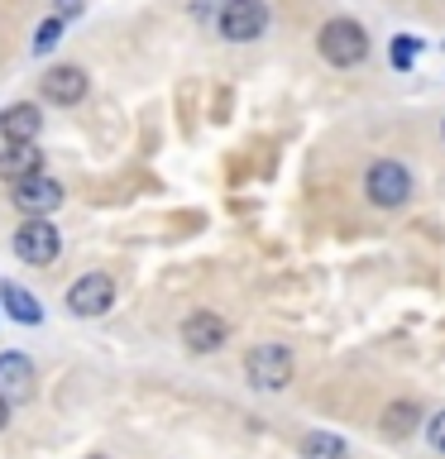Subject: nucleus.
Returning a JSON list of instances; mask_svg holds the SVG:
<instances>
[{"label": "nucleus", "instance_id": "f257e3e1", "mask_svg": "<svg viewBox=\"0 0 445 459\" xmlns=\"http://www.w3.org/2000/svg\"><path fill=\"white\" fill-rule=\"evenodd\" d=\"M316 48H321V57L330 67H354L369 53V34L354 20H326L321 34H316Z\"/></svg>", "mask_w": 445, "mask_h": 459}, {"label": "nucleus", "instance_id": "f03ea898", "mask_svg": "<svg viewBox=\"0 0 445 459\" xmlns=\"http://www.w3.org/2000/svg\"><path fill=\"white\" fill-rule=\"evenodd\" d=\"M244 378H249L258 393H278V387L292 383V350L287 344H254L249 359H244Z\"/></svg>", "mask_w": 445, "mask_h": 459}, {"label": "nucleus", "instance_id": "7ed1b4c3", "mask_svg": "<svg viewBox=\"0 0 445 459\" xmlns=\"http://www.w3.org/2000/svg\"><path fill=\"white\" fill-rule=\"evenodd\" d=\"M215 29H221L225 43H254L268 29V5L264 0H225L221 14H215Z\"/></svg>", "mask_w": 445, "mask_h": 459}, {"label": "nucleus", "instance_id": "20e7f679", "mask_svg": "<svg viewBox=\"0 0 445 459\" xmlns=\"http://www.w3.org/2000/svg\"><path fill=\"white\" fill-rule=\"evenodd\" d=\"M364 192L379 211H397V206H407V196H412V172L402 163H393V158H379V163L369 168Z\"/></svg>", "mask_w": 445, "mask_h": 459}, {"label": "nucleus", "instance_id": "39448f33", "mask_svg": "<svg viewBox=\"0 0 445 459\" xmlns=\"http://www.w3.org/2000/svg\"><path fill=\"white\" fill-rule=\"evenodd\" d=\"M57 249H63V239H57L53 221H43V215H34V221H24L20 230H14V258L29 268H48Z\"/></svg>", "mask_w": 445, "mask_h": 459}, {"label": "nucleus", "instance_id": "423d86ee", "mask_svg": "<svg viewBox=\"0 0 445 459\" xmlns=\"http://www.w3.org/2000/svg\"><path fill=\"white\" fill-rule=\"evenodd\" d=\"M115 307V278L110 273H82L77 282L67 287V311L72 316H106Z\"/></svg>", "mask_w": 445, "mask_h": 459}, {"label": "nucleus", "instance_id": "0eeeda50", "mask_svg": "<svg viewBox=\"0 0 445 459\" xmlns=\"http://www.w3.org/2000/svg\"><path fill=\"white\" fill-rule=\"evenodd\" d=\"M225 340H230V325H225L215 311H192V316L182 321V344H187L192 354H215Z\"/></svg>", "mask_w": 445, "mask_h": 459}, {"label": "nucleus", "instance_id": "6e6552de", "mask_svg": "<svg viewBox=\"0 0 445 459\" xmlns=\"http://www.w3.org/2000/svg\"><path fill=\"white\" fill-rule=\"evenodd\" d=\"M10 201L29 215V221H34V215H43V221H48V211L63 206V186H57L53 178H29V182H14Z\"/></svg>", "mask_w": 445, "mask_h": 459}, {"label": "nucleus", "instance_id": "1a4fd4ad", "mask_svg": "<svg viewBox=\"0 0 445 459\" xmlns=\"http://www.w3.org/2000/svg\"><path fill=\"white\" fill-rule=\"evenodd\" d=\"M39 91L48 106H77V100L86 96V72L82 67H48L39 82Z\"/></svg>", "mask_w": 445, "mask_h": 459}, {"label": "nucleus", "instance_id": "9d476101", "mask_svg": "<svg viewBox=\"0 0 445 459\" xmlns=\"http://www.w3.org/2000/svg\"><path fill=\"white\" fill-rule=\"evenodd\" d=\"M0 178L5 182L43 178V153L34 149V143H5V153H0Z\"/></svg>", "mask_w": 445, "mask_h": 459}, {"label": "nucleus", "instance_id": "9b49d317", "mask_svg": "<svg viewBox=\"0 0 445 459\" xmlns=\"http://www.w3.org/2000/svg\"><path fill=\"white\" fill-rule=\"evenodd\" d=\"M39 125H43V115H39V106H29V100L0 110V134H5V143H34Z\"/></svg>", "mask_w": 445, "mask_h": 459}, {"label": "nucleus", "instance_id": "f8f14e48", "mask_svg": "<svg viewBox=\"0 0 445 459\" xmlns=\"http://www.w3.org/2000/svg\"><path fill=\"white\" fill-rule=\"evenodd\" d=\"M29 387H34V359L0 354V397H29Z\"/></svg>", "mask_w": 445, "mask_h": 459}, {"label": "nucleus", "instance_id": "ddd939ff", "mask_svg": "<svg viewBox=\"0 0 445 459\" xmlns=\"http://www.w3.org/2000/svg\"><path fill=\"white\" fill-rule=\"evenodd\" d=\"M0 307H5L20 325H39V321H43L39 297H34V292H24L20 282H0Z\"/></svg>", "mask_w": 445, "mask_h": 459}, {"label": "nucleus", "instance_id": "4468645a", "mask_svg": "<svg viewBox=\"0 0 445 459\" xmlns=\"http://www.w3.org/2000/svg\"><path fill=\"white\" fill-rule=\"evenodd\" d=\"M301 459H350L340 436H326V430H311L307 440H301Z\"/></svg>", "mask_w": 445, "mask_h": 459}, {"label": "nucleus", "instance_id": "2eb2a0df", "mask_svg": "<svg viewBox=\"0 0 445 459\" xmlns=\"http://www.w3.org/2000/svg\"><path fill=\"white\" fill-rule=\"evenodd\" d=\"M416 421H422V411H416L412 402H393V407L383 411V430H388V436H412Z\"/></svg>", "mask_w": 445, "mask_h": 459}, {"label": "nucleus", "instance_id": "dca6fc26", "mask_svg": "<svg viewBox=\"0 0 445 459\" xmlns=\"http://www.w3.org/2000/svg\"><path fill=\"white\" fill-rule=\"evenodd\" d=\"M57 34H63V20L53 14V20H43V24H39V34H34V53H53V48H57Z\"/></svg>", "mask_w": 445, "mask_h": 459}, {"label": "nucleus", "instance_id": "f3484780", "mask_svg": "<svg viewBox=\"0 0 445 459\" xmlns=\"http://www.w3.org/2000/svg\"><path fill=\"white\" fill-rule=\"evenodd\" d=\"M416 48H422V43H416L412 34H402V39H393V67H402V72H407V67L416 63Z\"/></svg>", "mask_w": 445, "mask_h": 459}, {"label": "nucleus", "instance_id": "a211bd4d", "mask_svg": "<svg viewBox=\"0 0 445 459\" xmlns=\"http://www.w3.org/2000/svg\"><path fill=\"white\" fill-rule=\"evenodd\" d=\"M426 440H431V450L445 455V411H436V416L426 421Z\"/></svg>", "mask_w": 445, "mask_h": 459}, {"label": "nucleus", "instance_id": "6ab92c4d", "mask_svg": "<svg viewBox=\"0 0 445 459\" xmlns=\"http://www.w3.org/2000/svg\"><path fill=\"white\" fill-rule=\"evenodd\" d=\"M67 14H82V0H57V20H67Z\"/></svg>", "mask_w": 445, "mask_h": 459}, {"label": "nucleus", "instance_id": "aec40b11", "mask_svg": "<svg viewBox=\"0 0 445 459\" xmlns=\"http://www.w3.org/2000/svg\"><path fill=\"white\" fill-rule=\"evenodd\" d=\"M10 426V397H0V430Z\"/></svg>", "mask_w": 445, "mask_h": 459}, {"label": "nucleus", "instance_id": "412c9836", "mask_svg": "<svg viewBox=\"0 0 445 459\" xmlns=\"http://www.w3.org/2000/svg\"><path fill=\"white\" fill-rule=\"evenodd\" d=\"M92 459H106V455H92Z\"/></svg>", "mask_w": 445, "mask_h": 459}]
</instances>
